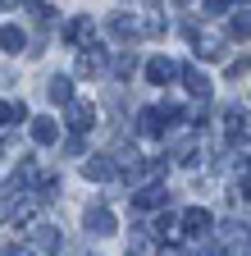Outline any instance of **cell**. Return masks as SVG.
<instances>
[{
  "mask_svg": "<svg viewBox=\"0 0 251 256\" xmlns=\"http://www.w3.org/2000/svg\"><path fill=\"white\" fill-rule=\"evenodd\" d=\"M178 229H183L187 238H206V234L215 229V215H210L206 206H187V210L178 215Z\"/></svg>",
  "mask_w": 251,
  "mask_h": 256,
  "instance_id": "6da1fadb",
  "label": "cell"
},
{
  "mask_svg": "<svg viewBox=\"0 0 251 256\" xmlns=\"http://www.w3.org/2000/svg\"><path fill=\"white\" fill-rule=\"evenodd\" d=\"M96 124V101H69V128L82 138L87 128Z\"/></svg>",
  "mask_w": 251,
  "mask_h": 256,
  "instance_id": "7a4b0ae2",
  "label": "cell"
},
{
  "mask_svg": "<svg viewBox=\"0 0 251 256\" xmlns=\"http://www.w3.org/2000/svg\"><path fill=\"white\" fill-rule=\"evenodd\" d=\"M59 247H64V238H59L55 224H32V252H50V256H59Z\"/></svg>",
  "mask_w": 251,
  "mask_h": 256,
  "instance_id": "3957f363",
  "label": "cell"
},
{
  "mask_svg": "<svg viewBox=\"0 0 251 256\" xmlns=\"http://www.w3.org/2000/svg\"><path fill=\"white\" fill-rule=\"evenodd\" d=\"M224 138H229V146L247 142V110L242 106H229L224 110Z\"/></svg>",
  "mask_w": 251,
  "mask_h": 256,
  "instance_id": "277c9868",
  "label": "cell"
},
{
  "mask_svg": "<svg viewBox=\"0 0 251 256\" xmlns=\"http://www.w3.org/2000/svg\"><path fill=\"white\" fill-rule=\"evenodd\" d=\"M178 78H183V87L192 92L197 101H206V96H210V78L197 69V64H178Z\"/></svg>",
  "mask_w": 251,
  "mask_h": 256,
  "instance_id": "5b68a950",
  "label": "cell"
},
{
  "mask_svg": "<svg viewBox=\"0 0 251 256\" xmlns=\"http://www.w3.org/2000/svg\"><path fill=\"white\" fill-rule=\"evenodd\" d=\"M146 78H151L155 87H165L169 78H178V64H174L169 55H151V60H146Z\"/></svg>",
  "mask_w": 251,
  "mask_h": 256,
  "instance_id": "8992f818",
  "label": "cell"
},
{
  "mask_svg": "<svg viewBox=\"0 0 251 256\" xmlns=\"http://www.w3.org/2000/svg\"><path fill=\"white\" fill-rule=\"evenodd\" d=\"M137 133H142V138H160V133H165V110H160V106H146V110L137 114Z\"/></svg>",
  "mask_w": 251,
  "mask_h": 256,
  "instance_id": "52a82bcc",
  "label": "cell"
},
{
  "mask_svg": "<svg viewBox=\"0 0 251 256\" xmlns=\"http://www.w3.org/2000/svg\"><path fill=\"white\" fill-rule=\"evenodd\" d=\"M87 229L96 234V238H110V234H114V215H110V206H87Z\"/></svg>",
  "mask_w": 251,
  "mask_h": 256,
  "instance_id": "ba28073f",
  "label": "cell"
},
{
  "mask_svg": "<svg viewBox=\"0 0 251 256\" xmlns=\"http://www.w3.org/2000/svg\"><path fill=\"white\" fill-rule=\"evenodd\" d=\"M91 28H96V18H91V14L69 18V23H64V42H69V46H82V42L91 37Z\"/></svg>",
  "mask_w": 251,
  "mask_h": 256,
  "instance_id": "9c48e42d",
  "label": "cell"
},
{
  "mask_svg": "<svg viewBox=\"0 0 251 256\" xmlns=\"http://www.w3.org/2000/svg\"><path fill=\"white\" fill-rule=\"evenodd\" d=\"M133 206H137V210H155V206H165V188H160V183L137 188V192H133Z\"/></svg>",
  "mask_w": 251,
  "mask_h": 256,
  "instance_id": "30bf717a",
  "label": "cell"
},
{
  "mask_svg": "<svg viewBox=\"0 0 251 256\" xmlns=\"http://www.w3.org/2000/svg\"><path fill=\"white\" fill-rule=\"evenodd\" d=\"M82 174H87V178H101V183H105V178H114V174H119V165H114V156H91L87 165H82Z\"/></svg>",
  "mask_w": 251,
  "mask_h": 256,
  "instance_id": "8fae6325",
  "label": "cell"
},
{
  "mask_svg": "<svg viewBox=\"0 0 251 256\" xmlns=\"http://www.w3.org/2000/svg\"><path fill=\"white\" fill-rule=\"evenodd\" d=\"M23 46H27V37H23L18 23H5V28H0V50H5V55H18Z\"/></svg>",
  "mask_w": 251,
  "mask_h": 256,
  "instance_id": "7c38bea8",
  "label": "cell"
},
{
  "mask_svg": "<svg viewBox=\"0 0 251 256\" xmlns=\"http://www.w3.org/2000/svg\"><path fill=\"white\" fill-rule=\"evenodd\" d=\"M55 138H59V124H55V119H46V114L32 119V142H37V146H50Z\"/></svg>",
  "mask_w": 251,
  "mask_h": 256,
  "instance_id": "4fadbf2b",
  "label": "cell"
},
{
  "mask_svg": "<svg viewBox=\"0 0 251 256\" xmlns=\"http://www.w3.org/2000/svg\"><path fill=\"white\" fill-rule=\"evenodd\" d=\"M101 69H105V50H101V46H96V50H82V55H78V74H82V78L101 74Z\"/></svg>",
  "mask_w": 251,
  "mask_h": 256,
  "instance_id": "5bb4252c",
  "label": "cell"
},
{
  "mask_svg": "<svg viewBox=\"0 0 251 256\" xmlns=\"http://www.w3.org/2000/svg\"><path fill=\"white\" fill-rule=\"evenodd\" d=\"M137 32H151V37H155V32H165V14H160V5H146V10H142Z\"/></svg>",
  "mask_w": 251,
  "mask_h": 256,
  "instance_id": "9a60e30c",
  "label": "cell"
},
{
  "mask_svg": "<svg viewBox=\"0 0 251 256\" xmlns=\"http://www.w3.org/2000/svg\"><path fill=\"white\" fill-rule=\"evenodd\" d=\"M46 92H50V101H59V106H69V101H73V78H64V74H55Z\"/></svg>",
  "mask_w": 251,
  "mask_h": 256,
  "instance_id": "2e32d148",
  "label": "cell"
},
{
  "mask_svg": "<svg viewBox=\"0 0 251 256\" xmlns=\"http://www.w3.org/2000/svg\"><path fill=\"white\" fill-rule=\"evenodd\" d=\"M37 183V160H18V170H14V192H27Z\"/></svg>",
  "mask_w": 251,
  "mask_h": 256,
  "instance_id": "e0dca14e",
  "label": "cell"
},
{
  "mask_svg": "<svg viewBox=\"0 0 251 256\" xmlns=\"http://www.w3.org/2000/svg\"><path fill=\"white\" fill-rule=\"evenodd\" d=\"M229 37H233V42H247V37H251V5L229 18Z\"/></svg>",
  "mask_w": 251,
  "mask_h": 256,
  "instance_id": "ac0fdd59",
  "label": "cell"
},
{
  "mask_svg": "<svg viewBox=\"0 0 251 256\" xmlns=\"http://www.w3.org/2000/svg\"><path fill=\"white\" fill-rule=\"evenodd\" d=\"M110 32L128 42V37H137V18H133V14H114V18H110Z\"/></svg>",
  "mask_w": 251,
  "mask_h": 256,
  "instance_id": "d6986e66",
  "label": "cell"
},
{
  "mask_svg": "<svg viewBox=\"0 0 251 256\" xmlns=\"http://www.w3.org/2000/svg\"><path fill=\"white\" fill-rule=\"evenodd\" d=\"M197 60H224V42H215V37H197Z\"/></svg>",
  "mask_w": 251,
  "mask_h": 256,
  "instance_id": "ffe728a7",
  "label": "cell"
},
{
  "mask_svg": "<svg viewBox=\"0 0 251 256\" xmlns=\"http://www.w3.org/2000/svg\"><path fill=\"white\" fill-rule=\"evenodd\" d=\"M18 119H27L23 101H0V124H18Z\"/></svg>",
  "mask_w": 251,
  "mask_h": 256,
  "instance_id": "44dd1931",
  "label": "cell"
},
{
  "mask_svg": "<svg viewBox=\"0 0 251 256\" xmlns=\"http://www.w3.org/2000/svg\"><path fill=\"white\" fill-rule=\"evenodd\" d=\"M174 229H178V215H160V220H155V229H151V234H155V238H169Z\"/></svg>",
  "mask_w": 251,
  "mask_h": 256,
  "instance_id": "7402d4cb",
  "label": "cell"
},
{
  "mask_svg": "<svg viewBox=\"0 0 251 256\" xmlns=\"http://www.w3.org/2000/svg\"><path fill=\"white\" fill-rule=\"evenodd\" d=\"M233 5H229V0H206V5H201V14L206 18H219V14H229Z\"/></svg>",
  "mask_w": 251,
  "mask_h": 256,
  "instance_id": "603a6c76",
  "label": "cell"
},
{
  "mask_svg": "<svg viewBox=\"0 0 251 256\" xmlns=\"http://www.w3.org/2000/svg\"><path fill=\"white\" fill-rule=\"evenodd\" d=\"M133 69H137V55H119V60H114V74H119V78H128Z\"/></svg>",
  "mask_w": 251,
  "mask_h": 256,
  "instance_id": "cb8c5ba5",
  "label": "cell"
},
{
  "mask_svg": "<svg viewBox=\"0 0 251 256\" xmlns=\"http://www.w3.org/2000/svg\"><path fill=\"white\" fill-rule=\"evenodd\" d=\"M82 151H87V142H82V138H78V133H73V138H69V142H64V156H82Z\"/></svg>",
  "mask_w": 251,
  "mask_h": 256,
  "instance_id": "d4e9b609",
  "label": "cell"
},
{
  "mask_svg": "<svg viewBox=\"0 0 251 256\" xmlns=\"http://www.w3.org/2000/svg\"><path fill=\"white\" fill-rule=\"evenodd\" d=\"M5 256H37V252L27 247V242H9V247H5Z\"/></svg>",
  "mask_w": 251,
  "mask_h": 256,
  "instance_id": "484cf974",
  "label": "cell"
},
{
  "mask_svg": "<svg viewBox=\"0 0 251 256\" xmlns=\"http://www.w3.org/2000/svg\"><path fill=\"white\" fill-rule=\"evenodd\" d=\"M247 69H251V60H233V64H229V78H242Z\"/></svg>",
  "mask_w": 251,
  "mask_h": 256,
  "instance_id": "4316f807",
  "label": "cell"
},
{
  "mask_svg": "<svg viewBox=\"0 0 251 256\" xmlns=\"http://www.w3.org/2000/svg\"><path fill=\"white\" fill-rule=\"evenodd\" d=\"M201 256H224V242H206V247H201Z\"/></svg>",
  "mask_w": 251,
  "mask_h": 256,
  "instance_id": "83f0119b",
  "label": "cell"
},
{
  "mask_svg": "<svg viewBox=\"0 0 251 256\" xmlns=\"http://www.w3.org/2000/svg\"><path fill=\"white\" fill-rule=\"evenodd\" d=\"M242 183H251V156L242 160Z\"/></svg>",
  "mask_w": 251,
  "mask_h": 256,
  "instance_id": "f1b7e54d",
  "label": "cell"
},
{
  "mask_svg": "<svg viewBox=\"0 0 251 256\" xmlns=\"http://www.w3.org/2000/svg\"><path fill=\"white\" fill-rule=\"evenodd\" d=\"M242 256H251V252H242Z\"/></svg>",
  "mask_w": 251,
  "mask_h": 256,
  "instance_id": "f546056e",
  "label": "cell"
}]
</instances>
